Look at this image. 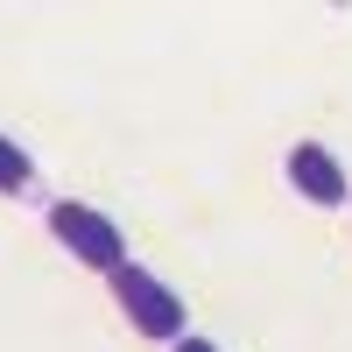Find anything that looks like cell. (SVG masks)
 Segmentation results:
<instances>
[{
	"mask_svg": "<svg viewBox=\"0 0 352 352\" xmlns=\"http://www.w3.org/2000/svg\"><path fill=\"white\" fill-rule=\"evenodd\" d=\"M169 352H219V345H212V338H197V331H184V338H176Z\"/></svg>",
	"mask_w": 352,
	"mask_h": 352,
	"instance_id": "5b68a950",
	"label": "cell"
},
{
	"mask_svg": "<svg viewBox=\"0 0 352 352\" xmlns=\"http://www.w3.org/2000/svg\"><path fill=\"white\" fill-rule=\"evenodd\" d=\"M282 176H289V190H296V197H310V204H324V212H338V204L352 197V184H345V169H338V155L324 148V141H296V148L282 155Z\"/></svg>",
	"mask_w": 352,
	"mask_h": 352,
	"instance_id": "3957f363",
	"label": "cell"
},
{
	"mask_svg": "<svg viewBox=\"0 0 352 352\" xmlns=\"http://www.w3.org/2000/svg\"><path fill=\"white\" fill-rule=\"evenodd\" d=\"M28 184H36V162H28V148L0 134V197H14V190H28Z\"/></svg>",
	"mask_w": 352,
	"mask_h": 352,
	"instance_id": "277c9868",
	"label": "cell"
},
{
	"mask_svg": "<svg viewBox=\"0 0 352 352\" xmlns=\"http://www.w3.org/2000/svg\"><path fill=\"white\" fill-rule=\"evenodd\" d=\"M106 282H113V303L127 310V324H134L141 338H162V345H176V338L190 331V310H184V296H176V289H169L155 268H141L134 254H127V261H120V268H113Z\"/></svg>",
	"mask_w": 352,
	"mask_h": 352,
	"instance_id": "6da1fadb",
	"label": "cell"
},
{
	"mask_svg": "<svg viewBox=\"0 0 352 352\" xmlns=\"http://www.w3.org/2000/svg\"><path fill=\"white\" fill-rule=\"evenodd\" d=\"M50 232H56V247H64L71 261H85V268H99V275H113V268L127 261V232L113 226L99 204L56 197V204H50Z\"/></svg>",
	"mask_w": 352,
	"mask_h": 352,
	"instance_id": "7a4b0ae2",
	"label": "cell"
}]
</instances>
